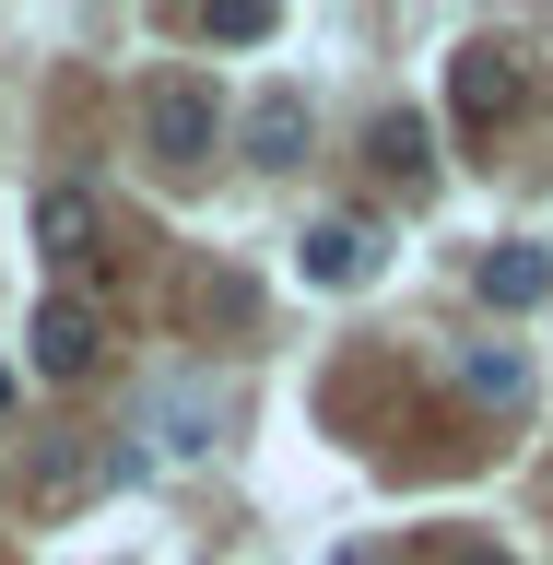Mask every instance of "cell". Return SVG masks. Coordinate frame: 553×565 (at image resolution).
Here are the masks:
<instances>
[{"mask_svg":"<svg viewBox=\"0 0 553 565\" xmlns=\"http://www.w3.org/2000/svg\"><path fill=\"white\" fill-rule=\"evenodd\" d=\"M519 106H530V60L507 47V35H471V47L448 60V118L459 130H507Z\"/></svg>","mask_w":553,"mask_h":565,"instance_id":"cell-1","label":"cell"},{"mask_svg":"<svg viewBox=\"0 0 553 565\" xmlns=\"http://www.w3.org/2000/svg\"><path fill=\"white\" fill-rule=\"evenodd\" d=\"M212 130H224V106H212V83H189V71L141 95V153H153V166H201Z\"/></svg>","mask_w":553,"mask_h":565,"instance_id":"cell-2","label":"cell"},{"mask_svg":"<svg viewBox=\"0 0 553 565\" xmlns=\"http://www.w3.org/2000/svg\"><path fill=\"white\" fill-rule=\"evenodd\" d=\"M295 259H307V282H318V295H353V282H377L389 236L365 224V212H318L307 236H295Z\"/></svg>","mask_w":553,"mask_h":565,"instance_id":"cell-3","label":"cell"},{"mask_svg":"<svg viewBox=\"0 0 553 565\" xmlns=\"http://www.w3.org/2000/svg\"><path fill=\"white\" fill-rule=\"evenodd\" d=\"M24 342H35V377H60V388H71V377H95V365H106V318H95V307H71V295H47Z\"/></svg>","mask_w":553,"mask_h":565,"instance_id":"cell-4","label":"cell"},{"mask_svg":"<svg viewBox=\"0 0 553 565\" xmlns=\"http://www.w3.org/2000/svg\"><path fill=\"white\" fill-rule=\"evenodd\" d=\"M35 247H47L60 271H95L106 259V212L83 201V189H35Z\"/></svg>","mask_w":553,"mask_h":565,"instance_id":"cell-5","label":"cell"},{"mask_svg":"<svg viewBox=\"0 0 553 565\" xmlns=\"http://www.w3.org/2000/svg\"><path fill=\"white\" fill-rule=\"evenodd\" d=\"M307 141H318V106L295 95V83L247 106V153H259V166H307Z\"/></svg>","mask_w":553,"mask_h":565,"instance_id":"cell-6","label":"cell"},{"mask_svg":"<svg viewBox=\"0 0 553 565\" xmlns=\"http://www.w3.org/2000/svg\"><path fill=\"white\" fill-rule=\"evenodd\" d=\"M542 295H553V247L507 236V247L483 259V307H507V318H519V307H542Z\"/></svg>","mask_w":553,"mask_h":565,"instance_id":"cell-7","label":"cell"},{"mask_svg":"<svg viewBox=\"0 0 553 565\" xmlns=\"http://www.w3.org/2000/svg\"><path fill=\"white\" fill-rule=\"evenodd\" d=\"M95 483H106V471L71 448V436H47V448L24 459V507H71V494H95Z\"/></svg>","mask_w":553,"mask_h":565,"instance_id":"cell-8","label":"cell"},{"mask_svg":"<svg viewBox=\"0 0 553 565\" xmlns=\"http://www.w3.org/2000/svg\"><path fill=\"white\" fill-rule=\"evenodd\" d=\"M471 401H494V413H519V401H530V365H519L507 342H483V353H471Z\"/></svg>","mask_w":553,"mask_h":565,"instance_id":"cell-9","label":"cell"},{"mask_svg":"<svg viewBox=\"0 0 553 565\" xmlns=\"http://www.w3.org/2000/svg\"><path fill=\"white\" fill-rule=\"evenodd\" d=\"M272 24H283L272 0H212V12H201V35H212V47H259Z\"/></svg>","mask_w":553,"mask_h":565,"instance_id":"cell-10","label":"cell"},{"mask_svg":"<svg viewBox=\"0 0 553 565\" xmlns=\"http://www.w3.org/2000/svg\"><path fill=\"white\" fill-rule=\"evenodd\" d=\"M377 166L389 177H424V166H436V130H424V118H377Z\"/></svg>","mask_w":553,"mask_h":565,"instance_id":"cell-11","label":"cell"},{"mask_svg":"<svg viewBox=\"0 0 553 565\" xmlns=\"http://www.w3.org/2000/svg\"><path fill=\"white\" fill-rule=\"evenodd\" d=\"M459 565H519V554H494V542H471V554H459Z\"/></svg>","mask_w":553,"mask_h":565,"instance_id":"cell-12","label":"cell"},{"mask_svg":"<svg viewBox=\"0 0 553 565\" xmlns=\"http://www.w3.org/2000/svg\"><path fill=\"white\" fill-rule=\"evenodd\" d=\"M0 413H12V377H0Z\"/></svg>","mask_w":553,"mask_h":565,"instance_id":"cell-13","label":"cell"}]
</instances>
